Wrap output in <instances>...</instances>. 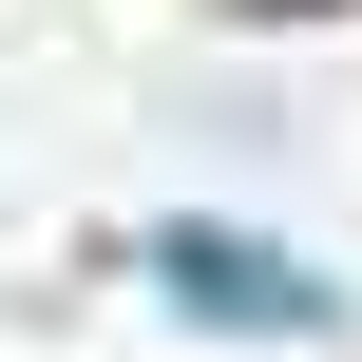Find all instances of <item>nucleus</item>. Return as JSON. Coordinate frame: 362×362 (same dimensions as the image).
Returning a JSON list of instances; mask_svg holds the SVG:
<instances>
[{"label":"nucleus","mask_w":362,"mask_h":362,"mask_svg":"<svg viewBox=\"0 0 362 362\" xmlns=\"http://www.w3.org/2000/svg\"><path fill=\"white\" fill-rule=\"evenodd\" d=\"M153 286H172L191 325H229V344H325V325H344V286L286 267V248L229 229V210H172V229H153Z\"/></svg>","instance_id":"1"}]
</instances>
